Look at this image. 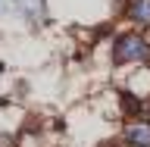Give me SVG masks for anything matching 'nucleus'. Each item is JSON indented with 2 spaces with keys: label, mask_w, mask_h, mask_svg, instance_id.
Masks as SVG:
<instances>
[{
  "label": "nucleus",
  "mask_w": 150,
  "mask_h": 147,
  "mask_svg": "<svg viewBox=\"0 0 150 147\" xmlns=\"http://www.w3.org/2000/svg\"><path fill=\"white\" fill-rule=\"evenodd\" d=\"M150 56V44L138 31H128V35H119L116 44H112V63L122 66V63H141Z\"/></svg>",
  "instance_id": "nucleus-1"
},
{
  "label": "nucleus",
  "mask_w": 150,
  "mask_h": 147,
  "mask_svg": "<svg viewBox=\"0 0 150 147\" xmlns=\"http://www.w3.org/2000/svg\"><path fill=\"white\" fill-rule=\"evenodd\" d=\"M0 147H16V138L13 135H0Z\"/></svg>",
  "instance_id": "nucleus-5"
},
{
  "label": "nucleus",
  "mask_w": 150,
  "mask_h": 147,
  "mask_svg": "<svg viewBox=\"0 0 150 147\" xmlns=\"http://www.w3.org/2000/svg\"><path fill=\"white\" fill-rule=\"evenodd\" d=\"M125 144L128 147H150V122L138 119L125 125Z\"/></svg>",
  "instance_id": "nucleus-2"
},
{
  "label": "nucleus",
  "mask_w": 150,
  "mask_h": 147,
  "mask_svg": "<svg viewBox=\"0 0 150 147\" xmlns=\"http://www.w3.org/2000/svg\"><path fill=\"white\" fill-rule=\"evenodd\" d=\"M119 100H122V113H125V116H141V110H144L141 97H134V94H128V91H122Z\"/></svg>",
  "instance_id": "nucleus-4"
},
{
  "label": "nucleus",
  "mask_w": 150,
  "mask_h": 147,
  "mask_svg": "<svg viewBox=\"0 0 150 147\" xmlns=\"http://www.w3.org/2000/svg\"><path fill=\"white\" fill-rule=\"evenodd\" d=\"M125 16L141 28H150V0H128L125 6Z\"/></svg>",
  "instance_id": "nucleus-3"
}]
</instances>
